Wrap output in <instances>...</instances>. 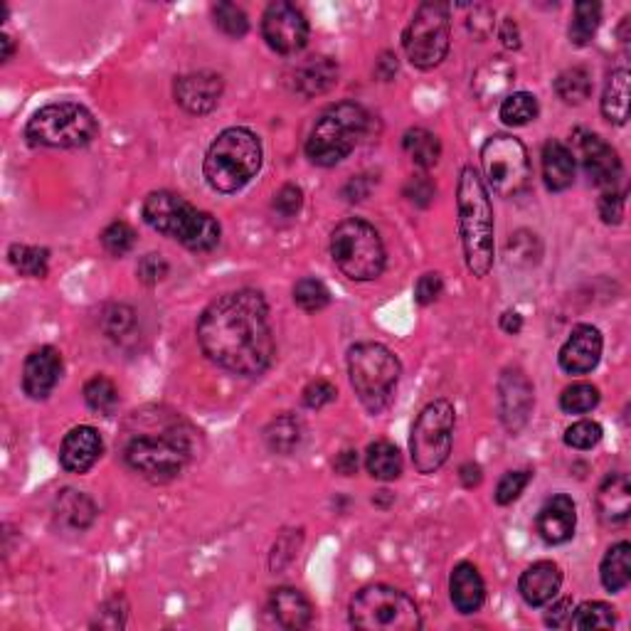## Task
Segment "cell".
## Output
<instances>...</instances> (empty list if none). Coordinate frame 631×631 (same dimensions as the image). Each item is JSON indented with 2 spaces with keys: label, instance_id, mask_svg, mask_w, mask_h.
<instances>
[{
  "label": "cell",
  "instance_id": "obj_1",
  "mask_svg": "<svg viewBox=\"0 0 631 631\" xmlns=\"http://www.w3.org/2000/svg\"><path fill=\"white\" fill-rule=\"evenodd\" d=\"M198 343L222 370L257 378L272 365L274 336L269 306L254 289L217 296L198 318Z\"/></svg>",
  "mask_w": 631,
  "mask_h": 631
},
{
  "label": "cell",
  "instance_id": "obj_2",
  "mask_svg": "<svg viewBox=\"0 0 631 631\" xmlns=\"http://www.w3.org/2000/svg\"><path fill=\"white\" fill-rule=\"evenodd\" d=\"M456 210H459V237L464 247L466 267L474 277L484 279L496 257L493 242V205L484 178L466 166L456 185Z\"/></svg>",
  "mask_w": 631,
  "mask_h": 631
},
{
  "label": "cell",
  "instance_id": "obj_3",
  "mask_svg": "<svg viewBox=\"0 0 631 631\" xmlns=\"http://www.w3.org/2000/svg\"><path fill=\"white\" fill-rule=\"evenodd\" d=\"M141 215L148 227L180 242L190 252H210L220 245V222L171 190H156L146 195Z\"/></svg>",
  "mask_w": 631,
  "mask_h": 631
},
{
  "label": "cell",
  "instance_id": "obj_4",
  "mask_svg": "<svg viewBox=\"0 0 631 631\" xmlns=\"http://www.w3.org/2000/svg\"><path fill=\"white\" fill-rule=\"evenodd\" d=\"M262 168V141L242 126L225 129L205 153L203 173L217 193H237Z\"/></svg>",
  "mask_w": 631,
  "mask_h": 631
},
{
  "label": "cell",
  "instance_id": "obj_5",
  "mask_svg": "<svg viewBox=\"0 0 631 631\" xmlns=\"http://www.w3.org/2000/svg\"><path fill=\"white\" fill-rule=\"evenodd\" d=\"M193 429L171 424L161 434H136L124 449V459L151 484L178 479L193 456Z\"/></svg>",
  "mask_w": 631,
  "mask_h": 631
},
{
  "label": "cell",
  "instance_id": "obj_6",
  "mask_svg": "<svg viewBox=\"0 0 631 631\" xmlns=\"http://www.w3.org/2000/svg\"><path fill=\"white\" fill-rule=\"evenodd\" d=\"M368 124L370 116L360 104L338 102L328 106L306 139V156L321 168L338 166L343 158L351 156L368 131Z\"/></svg>",
  "mask_w": 631,
  "mask_h": 631
},
{
  "label": "cell",
  "instance_id": "obj_7",
  "mask_svg": "<svg viewBox=\"0 0 631 631\" xmlns=\"http://www.w3.org/2000/svg\"><path fill=\"white\" fill-rule=\"evenodd\" d=\"M348 375L360 405L370 415H380L395 397L402 365L383 343H358L348 351Z\"/></svg>",
  "mask_w": 631,
  "mask_h": 631
},
{
  "label": "cell",
  "instance_id": "obj_8",
  "mask_svg": "<svg viewBox=\"0 0 631 631\" xmlns=\"http://www.w3.org/2000/svg\"><path fill=\"white\" fill-rule=\"evenodd\" d=\"M331 257L348 279L373 281L385 269L383 237L370 222L351 217L333 230Z\"/></svg>",
  "mask_w": 631,
  "mask_h": 631
},
{
  "label": "cell",
  "instance_id": "obj_9",
  "mask_svg": "<svg viewBox=\"0 0 631 631\" xmlns=\"http://www.w3.org/2000/svg\"><path fill=\"white\" fill-rule=\"evenodd\" d=\"M351 624L363 631H417L422 614L415 599L390 585H370L351 602Z\"/></svg>",
  "mask_w": 631,
  "mask_h": 631
},
{
  "label": "cell",
  "instance_id": "obj_10",
  "mask_svg": "<svg viewBox=\"0 0 631 631\" xmlns=\"http://www.w3.org/2000/svg\"><path fill=\"white\" fill-rule=\"evenodd\" d=\"M30 143L45 148H84L99 134V124L87 106L57 102L42 106L28 121Z\"/></svg>",
  "mask_w": 631,
  "mask_h": 631
},
{
  "label": "cell",
  "instance_id": "obj_11",
  "mask_svg": "<svg viewBox=\"0 0 631 631\" xmlns=\"http://www.w3.org/2000/svg\"><path fill=\"white\" fill-rule=\"evenodd\" d=\"M449 45H452V10L447 3L427 0L415 10L402 35L407 60L417 70H434L449 55Z\"/></svg>",
  "mask_w": 631,
  "mask_h": 631
},
{
  "label": "cell",
  "instance_id": "obj_12",
  "mask_svg": "<svg viewBox=\"0 0 631 631\" xmlns=\"http://www.w3.org/2000/svg\"><path fill=\"white\" fill-rule=\"evenodd\" d=\"M456 412L449 400H434L417 417L410 437V452L415 469L429 476L447 464L454 444Z\"/></svg>",
  "mask_w": 631,
  "mask_h": 631
},
{
  "label": "cell",
  "instance_id": "obj_13",
  "mask_svg": "<svg viewBox=\"0 0 631 631\" xmlns=\"http://www.w3.org/2000/svg\"><path fill=\"white\" fill-rule=\"evenodd\" d=\"M481 166L489 188L501 198H516L530 183L526 146L508 134H496L481 148Z\"/></svg>",
  "mask_w": 631,
  "mask_h": 631
},
{
  "label": "cell",
  "instance_id": "obj_14",
  "mask_svg": "<svg viewBox=\"0 0 631 631\" xmlns=\"http://www.w3.org/2000/svg\"><path fill=\"white\" fill-rule=\"evenodd\" d=\"M262 35L279 55H299L309 42V20L294 3L277 0L264 10Z\"/></svg>",
  "mask_w": 631,
  "mask_h": 631
},
{
  "label": "cell",
  "instance_id": "obj_15",
  "mask_svg": "<svg viewBox=\"0 0 631 631\" xmlns=\"http://www.w3.org/2000/svg\"><path fill=\"white\" fill-rule=\"evenodd\" d=\"M572 156L580 158L582 168H585L587 178L599 188L614 190V185L622 178V161H619L617 151L609 146L602 136L592 134V131L577 129L572 134Z\"/></svg>",
  "mask_w": 631,
  "mask_h": 631
},
{
  "label": "cell",
  "instance_id": "obj_16",
  "mask_svg": "<svg viewBox=\"0 0 631 631\" xmlns=\"http://www.w3.org/2000/svg\"><path fill=\"white\" fill-rule=\"evenodd\" d=\"M535 405L533 383L526 373L518 368H508L498 380V407H501V422L508 432L518 434L530 420Z\"/></svg>",
  "mask_w": 631,
  "mask_h": 631
},
{
  "label": "cell",
  "instance_id": "obj_17",
  "mask_svg": "<svg viewBox=\"0 0 631 631\" xmlns=\"http://www.w3.org/2000/svg\"><path fill=\"white\" fill-rule=\"evenodd\" d=\"M602 346L604 341L599 328L590 326V323H580V326L572 328L570 338L560 348V368L570 375L592 373L597 368L599 358H602Z\"/></svg>",
  "mask_w": 631,
  "mask_h": 631
},
{
  "label": "cell",
  "instance_id": "obj_18",
  "mask_svg": "<svg viewBox=\"0 0 631 631\" xmlns=\"http://www.w3.org/2000/svg\"><path fill=\"white\" fill-rule=\"evenodd\" d=\"M222 92H225V84H222V77L215 72H193L185 74L176 82V102L183 106L188 114L195 116H205L220 104Z\"/></svg>",
  "mask_w": 631,
  "mask_h": 631
},
{
  "label": "cell",
  "instance_id": "obj_19",
  "mask_svg": "<svg viewBox=\"0 0 631 631\" xmlns=\"http://www.w3.org/2000/svg\"><path fill=\"white\" fill-rule=\"evenodd\" d=\"M62 378V355L52 346L37 348L25 358L23 390L30 400H47Z\"/></svg>",
  "mask_w": 631,
  "mask_h": 631
},
{
  "label": "cell",
  "instance_id": "obj_20",
  "mask_svg": "<svg viewBox=\"0 0 631 631\" xmlns=\"http://www.w3.org/2000/svg\"><path fill=\"white\" fill-rule=\"evenodd\" d=\"M102 454V434L94 427H89V424H82V427L70 429V432L65 434V439H62L60 464L62 469L70 471V474H87Z\"/></svg>",
  "mask_w": 631,
  "mask_h": 631
},
{
  "label": "cell",
  "instance_id": "obj_21",
  "mask_svg": "<svg viewBox=\"0 0 631 631\" xmlns=\"http://www.w3.org/2000/svg\"><path fill=\"white\" fill-rule=\"evenodd\" d=\"M535 528H538V535L548 545L567 543V540L575 535V528H577L575 501H572L570 496H565V493H558V496L548 498L545 506L538 511Z\"/></svg>",
  "mask_w": 631,
  "mask_h": 631
},
{
  "label": "cell",
  "instance_id": "obj_22",
  "mask_svg": "<svg viewBox=\"0 0 631 631\" xmlns=\"http://www.w3.org/2000/svg\"><path fill=\"white\" fill-rule=\"evenodd\" d=\"M513 82H516V67L506 60V57H491L486 60L479 70L474 72L471 79V89H474L476 99L481 104L489 106L496 102H503L511 92Z\"/></svg>",
  "mask_w": 631,
  "mask_h": 631
},
{
  "label": "cell",
  "instance_id": "obj_23",
  "mask_svg": "<svg viewBox=\"0 0 631 631\" xmlns=\"http://www.w3.org/2000/svg\"><path fill=\"white\" fill-rule=\"evenodd\" d=\"M562 587V572L555 562L540 560L530 565L518 580V592L530 607H545L558 597Z\"/></svg>",
  "mask_w": 631,
  "mask_h": 631
},
{
  "label": "cell",
  "instance_id": "obj_24",
  "mask_svg": "<svg viewBox=\"0 0 631 631\" xmlns=\"http://www.w3.org/2000/svg\"><path fill=\"white\" fill-rule=\"evenodd\" d=\"M449 597L459 614H476L484 607L486 585L479 567L471 562H459L449 577Z\"/></svg>",
  "mask_w": 631,
  "mask_h": 631
},
{
  "label": "cell",
  "instance_id": "obj_25",
  "mask_svg": "<svg viewBox=\"0 0 631 631\" xmlns=\"http://www.w3.org/2000/svg\"><path fill=\"white\" fill-rule=\"evenodd\" d=\"M338 82V65L331 57H309V60L301 62L299 67H294L291 72V87L296 94L311 99L318 94H326L333 84Z\"/></svg>",
  "mask_w": 631,
  "mask_h": 631
},
{
  "label": "cell",
  "instance_id": "obj_26",
  "mask_svg": "<svg viewBox=\"0 0 631 631\" xmlns=\"http://www.w3.org/2000/svg\"><path fill=\"white\" fill-rule=\"evenodd\" d=\"M269 612L274 614L279 627L291 631L306 629L314 622V607L304 592L294 590V587H277L269 597Z\"/></svg>",
  "mask_w": 631,
  "mask_h": 631
},
{
  "label": "cell",
  "instance_id": "obj_27",
  "mask_svg": "<svg viewBox=\"0 0 631 631\" xmlns=\"http://www.w3.org/2000/svg\"><path fill=\"white\" fill-rule=\"evenodd\" d=\"M597 511L607 526H622L631 513V484L627 474H612L597 491Z\"/></svg>",
  "mask_w": 631,
  "mask_h": 631
},
{
  "label": "cell",
  "instance_id": "obj_28",
  "mask_svg": "<svg viewBox=\"0 0 631 631\" xmlns=\"http://www.w3.org/2000/svg\"><path fill=\"white\" fill-rule=\"evenodd\" d=\"M543 180L545 188L562 193L575 183V156L570 148L558 139H550L543 146Z\"/></svg>",
  "mask_w": 631,
  "mask_h": 631
},
{
  "label": "cell",
  "instance_id": "obj_29",
  "mask_svg": "<svg viewBox=\"0 0 631 631\" xmlns=\"http://www.w3.org/2000/svg\"><path fill=\"white\" fill-rule=\"evenodd\" d=\"M55 518L60 526L84 533L87 528H92L94 518H97V506L87 493L65 489L55 501Z\"/></svg>",
  "mask_w": 631,
  "mask_h": 631
},
{
  "label": "cell",
  "instance_id": "obj_30",
  "mask_svg": "<svg viewBox=\"0 0 631 631\" xmlns=\"http://www.w3.org/2000/svg\"><path fill=\"white\" fill-rule=\"evenodd\" d=\"M304 434H306V427H304V422H301V417L291 415V412H284V415L274 417V420L269 422V427L264 429V442H267L269 452L289 456L301 447Z\"/></svg>",
  "mask_w": 631,
  "mask_h": 631
},
{
  "label": "cell",
  "instance_id": "obj_31",
  "mask_svg": "<svg viewBox=\"0 0 631 631\" xmlns=\"http://www.w3.org/2000/svg\"><path fill=\"white\" fill-rule=\"evenodd\" d=\"M631 545L627 540L612 545L607 550V555L602 558L599 565V577H602V585L607 592H622L627 590L631 582Z\"/></svg>",
  "mask_w": 631,
  "mask_h": 631
},
{
  "label": "cell",
  "instance_id": "obj_32",
  "mask_svg": "<svg viewBox=\"0 0 631 631\" xmlns=\"http://www.w3.org/2000/svg\"><path fill=\"white\" fill-rule=\"evenodd\" d=\"M602 116L614 126H624L629 119V72L617 70L609 74L602 94Z\"/></svg>",
  "mask_w": 631,
  "mask_h": 631
},
{
  "label": "cell",
  "instance_id": "obj_33",
  "mask_svg": "<svg viewBox=\"0 0 631 631\" xmlns=\"http://www.w3.org/2000/svg\"><path fill=\"white\" fill-rule=\"evenodd\" d=\"M365 469L378 481H395L402 474V454L395 444L375 442L365 454Z\"/></svg>",
  "mask_w": 631,
  "mask_h": 631
},
{
  "label": "cell",
  "instance_id": "obj_34",
  "mask_svg": "<svg viewBox=\"0 0 631 631\" xmlns=\"http://www.w3.org/2000/svg\"><path fill=\"white\" fill-rule=\"evenodd\" d=\"M402 148L407 151V156L412 158L417 168L422 171H429L439 163V156H442V143H439L437 136L427 129H410L405 136H402Z\"/></svg>",
  "mask_w": 631,
  "mask_h": 631
},
{
  "label": "cell",
  "instance_id": "obj_35",
  "mask_svg": "<svg viewBox=\"0 0 631 631\" xmlns=\"http://www.w3.org/2000/svg\"><path fill=\"white\" fill-rule=\"evenodd\" d=\"M592 72L587 67L577 65L570 67V70L560 72L558 79H555V94L562 99L565 104H585L592 94Z\"/></svg>",
  "mask_w": 631,
  "mask_h": 631
},
{
  "label": "cell",
  "instance_id": "obj_36",
  "mask_svg": "<svg viewBox=\"0 0 631 631\" xmlns=\"http://www.w3.org/2000/svg\"><path fill=\"white\" fill-rule=\"evenodd\" d=\"M599 23H602V5L592 3V0H582L575 5L570 23V42L577 47L590 45L592 37L597 35Z\"/></svg>",
  "mask_w": 631,
  "mask_h": 631
},
{
  "label": "cell",
  "instance_id": "obj_37",
  "mask_svg": "<svg viewBox=\"0 0 631 631\" xmlns=\"http://www.w3.org/2000/svg\"><path fill=\"white\" fill-rule=\"evenodd\" d=\"M8 259L23 277L42 279L50 272V252L45 247L13 245L8 249Z\"/></svg>",
  "mask_w": 631,
  "mask_h": 631
},
{
  "label": "cell",
  "instance_id": "obj_38",
  "mask_svg": "<svg viewBox=\"0 0 631 631\" xmlns=\"http://www.w3.org/2000/svg\"><path fill=\"white\" fill-rule=\"evenodd\" d=\"M498 114H501V121L506 126H526V124H530V121L538 119L540 106H538V99H535L533 94L513 92V94H508L506 99H503Z\"/></svg>",
  "mask_w": 631,
  "mask_h": 631
},
{
  "label": "cell",
  "instance_id": "obj_39",
  "mask_svg": "<svg viewBox=\"0 0 631 631\" xmlns=\"http://www.w3.org/2000/svg\"><path fill=\"white\" fill-rule=\"evenodd\" d=\"M84 402L89 405V410L99 412V415L111 417L119 407V390L104 375H94L92 380H87L84 385Z\"/></svg>",
  "mask_w": 631,
  "mask_h": 631
},
{
  "label": "cell",
  "instance_id": "obj_40",
  "mask_svg": "<svg viewBox=\"0 0 631 631\" xmlns=\"http://www.w3.org/2000/svg\"><path fill=\"white\" fill-rule=\"evenodd\" d=\"M294 304L306 314H316L331 304V291L316 277H304L296 281L294 286Z\"/></svg>",
  "mask_w": 631,
  "mask_h": 631
},
{
  "label": "cell",
  "instance_id": "obj_41",
  "mask_svg": "<svg viewBox=\"0 0 631 631\" xmlns=\"http://www.w3.org/2000/svg\"><path fill=\"white\" fill-rule=\"evenodd\" d=\"M617 624V612L612 604L585 602L572 614L570 629H612Z\"/></svg>",
  "mask_w": 631,
  "mask_h": 631
},
{
  "label": "cell",
  "instance_id": "obj_42",
  "mask_svg": "<svg viewBox=\"0 0 631 631\" xmlns=\"http://www.w3.org/2000/svg\"><path fill=\"white\" fill-rule=\"evenodd\" d=\"M102 331L111 341L124 343L136 331V311L126 304L106 306L102 314Z\"/></svg>",
  "mask_w": 631,
  "mask_h": 631
},
{
  "label": "cell",
  "instance_id": "obj_43",
  "mask_svg": "<svg viewBox=\"0 0 631 631\" xmlns=\"http://www.w3.org/2000/svg\"><path fill=\"white\" fill-rule=\"evenodd\" d=\"M599 405V390L592 383H572L560 395V407L567 415H585Z\"/></svg>",
  "mask_w": 631,
  "mask_h": 631
},
{
  "label": "cell",
  "instance_id": "obj_44",
  "mask_svg": "<svg viewBox=\"0 0 631 631\" xmlns=\"http://www.w3.org/2000/svg\"><path fill=\"white\" fill-rule=\"evenodd\" d=\"M212 20H215V28L227 37H245L249 30V18L245 10L235 3H222L212 5Z\"/></svg>",
  "mask_w": 631,
  "mask_h": 631
},
{
  "label": "cell",
  "instance_id": "obj_45",
  "mask_svg": "<svg viewBox=\"0 0 631 631\" xmlns=\"http://www.w3.org/2000/svg\"><path fill=\"white\" fill-rule=\"evenodd\" d=\"M540 252L543 249H540L538 235H533L528 230L516 232L508 240V257H511V264H518V267H533V264H538Z\"/></svg>",
  "mask_w": 631,
  "mask_h": 631
},
{
  "label": "cell",
  "instance_id": "obj_46",
  "mask_svg": "<svg viewBox=\"0 0 631 631\" xmlns=\"http://www.w3.org/2000/svg\"><path fill=\"white\" fill-rule=\"evenodd\" d=\"M102 245L111 257H124V254H129L136 245L134 227L126 225V222L121 220L111 222V225L102 232Z\"/></svg>",
  "mask_w": 631,
  "mask_h": 631
},
{
  "label": "cell",
  "instance_id": "obj_47",
  "mask_svg": "<svg viewBox=\"0 0 631 631\" xmlns=\"http://www.w3.org/2000/svg\"><path fill=\"white\" fill-rule=\"evenodd\" d=\"M602 424L595 420H580L572 427H567L565 432V444L572 449H580V452H587V449L597 447L602 442Z\"/></svg>",
  "mask_w": 631,
  "mask_h": 631
},
{
  "label": "cell",
  "instance_id": "obj_48",
  "mask_svg": "<svg viewBox=\"0 0 631 631\" xmlns=\"http://www.w3.org/2000/svg\"><path fill=\"white\" fill-rule=\"evenodd\" d=\"M530 479H533V471H528V469L508 471V474H503V479L498 481V486H496L498 506H508V503L518 501L521 493L526 491V486L530 484Z\"/></svg>",
  "mask_w": 631,
  "mask_h": 631
},
{
  "label": "cell",
  "instance_id": "obj_49",
  "mask_svg": "<svg viewBox=\"0 0 631 631\" xmlns=\"http://www.w3.org/2000/svg\"><path fill=\"white\" fill-rule=\"evenodd\" d=\"M126 617H129V604L124 597H111L109 602L102 604L97 612V619L92 622L94 629H124Z\"/></svg>",
  "mask_w": 631,
  "mask_h": 631
},
{
  "label": "cell",
  "instance_id": "obj_50",
  "mask_svg": "<svg viewBox=\"0 0 631 631\" xmlns=\"http://www.w3.org/2000/svg\"><path fill=\"white\" fill-rule=\"evenodd\" d=\"M168 272H171V267H168V262L161 254H146V257L139 259V267H136V277L146 286L161 284L168 277Z\"/></svg>",
  "mask_w": 631,
  "mask_h": 631
},
{
  "label": "cell",
  "instance_id": "obj_51",
  "mask_svg": "<svg viewBox=\"0 0 631 631\" xmlns=\"http://www.w3.org/2000/svg\"><path fill=\"white\" fill-rule=\"evenodd\" d=\"M402 193H405V198L410 200L415 208H429L434 195H437V185H434L427 176H412L405 183V190H402Z\"/></svg>",
  "mask_w": 631,
  "mask_h": 631
},
{
  "label": "cell",
  "instance_id": "obj_52",
  "mask_svg": "<svg viewBox=\"0 0 631 631\" xmlns=\"http://www.w3.org/2000/svg\"><path fill=\"white\" fill-rule=\"evenodd\" d=\"M624 203H627V198H624V193H619V190H607V193H602L597 210L604 225H619V222L624 220Z\"/></svg>",
  "mask_w": 631,
  "mask_h": 631
},
{
  "label": "cell",
  "instance_id": "obj_53",
  "mask_svg": "<svg viewBox=\"0 0 631 631\" xmlns=\"http://www.w3.org/2000/svg\"><path fill=\"white\" fill-rule=\"evenodd\" d=\"M301 205H304V193H301L299 185L294 183L281 185L277 195H274V210H277L281 217H294L296 212L301 210Z\"/></svg>",
  "mask_w": 631,
  "mask_h": 631
},
{
  "label": "cell",
  "instance_id": "obj_54",
  "mask_svg": "<svg viewBox=\"0 0 631 631\" xmlns=\"http://www.w3.org/2000/svg\"><path fill=\"white\" fill-rule=\"evenodd\" d=\"M336 395V385H331L328 380H314V383L304 387V405L309 407V410H321V407L331 405V402L336 400Z\"/></svg>",
  "mask_w": 631,
  "mask_h": 631
},
{
  "label": "cell",
  "instance_id": "obj_55",
  "mask_svg": "<svg viewBox=\"0 0 631 631\" xmlns=\"http://www.w3.org/2000/svg\"><path fill=\"white\" fill-rule=\"evenodd\" d=\"M466 25H469V30L479 40H486V37H491L493 28H496V10L491 5H474Z\"/></svg>",
  "mask_w": 631,
  "mask_h": 631
},
{
  "label": "cell",
  "instance_id": "obj_56",
  "mask_svg": "<svg viewBox=\"0 0 631 631\" xmlns=\"http://www.w3.org/2000/svg\"><path fill=\"white\" fill-rule=\"evenodd\" d=\"M442 291H444L442 274L427 272V274H422L420 279H417L415 301L420 306H429V304H434V301H437L439 296H442Z\"/></svg>",
  "mask_w": 631,
  "mask_h": 631
},
{
  "label": "cell",
  "instance_id": "obj_57",
  "mask_svg": "<svg viewBox=\"0 0 631 631\" xmlns=\"http://www.w3.org/2000/svg\"><path fill=\"white\" fill-rule=\"evenodd\" d=\"M572 614H575V602L570 597H562L545 614V624L553 629H570Z\"/></svg>",
  "mask_w": 631,
  "mask_h": 631
},
{
  "label": "cell",
  "instance_id": "obj_58",
  "mask_svg": "<svg viewBox=\"0 0 631 631\" xmlns=\"http://www.w3.org/2000/svg\"><path fill=\"white\" fill-rule=\"evenodd\" d=\"M370 190H373V178H370V176H355V178L348 180L346 185H343L341 195L348 200V203H360V200L368 198Z\"/></svg>",
  "mask_w": 631,
  "mask_h": 631
},
{
  "label": "cell",
  "instance_id": "obj_59",
  "mask_svg": "<svg viewBox=\"0 0 631 631\" xmlns=\"http://www.w3.org/2000/svg\"><path fill=\"white\" fill-rule=\"evenodd\" d=\"M498 40L506 50H521V28L513 18H503L501 28H498Z\"/></svg>",
  "mask_w": 631,
  "mask_h": 631
},
{
  "label": "cell",
  "instance_id": "obj_60",
  "mask_svg": "<svg viewBox=\"0 0 631 631\" xmlns=\"http://www.w3.org/2000/svg\"><path fill=\"white\" fill-rule=\"evenodd\" d=\"M333 469H336V474H341V476H353L355 471H358V452L346 449V452L338 454L336 461H333Z\"/></svg>",
  "mask_w": 631,
  "mask_h": 631
},
{
  "label": "cell",
  "instance_id": "obj_61",
  "mask_svg": "<svg viewBox=\"0 0 631 631\" xmlns=\"http://www.w3.org/2000/svg\"><path fill=\"white\" fill-rule=\"evenodd\" d=\"M395 74H397V57L392 55V52H385V55L378 60V65H375V77L383 79V82H390Z\"/></svg>",
  "mask_w": 631,
  "mask_h": 631
},
{
  "label": "cell",
  "instance_id": "obj_62",
  "mask_svg": "<svg viewBox=\"0 0 631 631\" xmlns=\"http://www.w3.org/2000/svg\"><path fill=\"white\" fill-rule=\"evenodd\" d=\"M459 479H461V484L466 486V489H474V486H479L481 479H484V474H481V466L474 464V461H469V464H464L459 469Z\"/></svg>",
  "mask_w": 631,
  "mask_h": 631
},
{
  "label": "cell",
  "instance_id": "obj_63",
  "mask_svg": "<svg viewBox=\"0 0 631 631\" xmlns=\"http://www.w3.org/2000/svg\"><path fill=\"white\" fill-rule=\"evenodd\" d=\"M501 328L506 333H511V336H518L523 331V316L518 311H506L501 316Z\"/></svg>",
  "mask_w": 631,
  "mask_h": 631
},
{
  "label": "cell",
  "instance_id": "obj_64",
  "mask_svg": "<svg viewBox=\"0 0 631 631\" xmlns=\"http://www.w3.org/2000/svg\"><path fill=\"white\" fill-rule=\"evenodd\" d=\"M0 45H3V55H0V60L8 62L10 57H13V52H15L13 37H10V35H0Z\"/></svg>",
  "mask_w": 631,
  "mask_h": 631
}]
</instances>
